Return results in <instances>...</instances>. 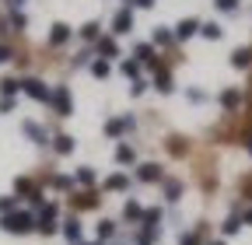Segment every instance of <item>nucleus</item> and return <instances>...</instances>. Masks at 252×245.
Returning <instances> with one entry per match:
<instances>
[{
  "label": "nucleus",
  "instance_id": "obj_23",
  "mask_svg": "<svg viewBox=\"0 0 252 245\" xmlns=\"http://www.w3.org/2000/svg\"><path fill=\"white\" fill-rule=\"evenodd\" d=\"M84 42H98L102 39V21H88V25H81V32H77Z\"/></svg>",
  "mask_w": 252,
  "mask_h": 245
},
{
  "label": "nucleus",
  "instance_id": "obj_40",
  "mask_svg": "<svg viewBox=\"0 0 252 245\" xmlns=\"http://www.w3.org/2000/svg\"><path fill=\"white\" fill-rule=\"evenodd\" d=\"M14 203H18V196H0V217L14 210Z\"/></svg>",
  "mask_w": 252,
  "mask_h": 245
},
{
  "label": "nucleus",
  "instance_id": "obj_25",
  "mask_svg": "<svg viewBox=\"0 0 252 245\" xmlns=\"http://www.w3.org/2000/svg\"><path fill=\"white\" fill-rule=\"evenodd\" d=\"M109 74H112V63H109V60H91V77L94 81H109Z\"/></svg>",
  "mask_w": 252,
  "mask_h": 245
},
{
  "label": "nucleus",
  "instance_id": "obj_8",
  "mask_svg": "<svg viewBox=\"0 0 252 245\" xmlns=\"http://www.w3.org/2000/svg\"><path fill=\"white\" fill-rule=\"evenodd\" d=\"M165 179V168L158 165V161H144L137 165V182H161Z\"/></svg>",
  "mask_w": 252,
  "mask_h": 245
},
{
  "label": "nucleus",
  "instance_id": "obj_4",
  "mask_svg": "<svg viewBox=\"0 0 252 245\" xmlns=\"http://www.w3.org/2000/svg\"><path fill=\"white\" fill-rule=\"evenodd\" d=\"M21 91L28 98H35V102H46V105H49V95H53V88L46 81H39V77H21Z\"/></svg>",
  "mask_w": 252,
  "mask_h": 245
},
{
  "label": "nucleus",
  "instance_id": "obj_24",
  "mask_svg": "<svg viewBox=\"0 0 252 245\" xmlns=\"http://www.w3.org/2000/svg\"><path fill=\"white\" fill-rule=\"evenodd\" d=\"M137 161V147L133 144H119L116 147V165H133Z\"/></svg>",
  "mask_w": 252,
  "mask_h": 245
},
{
  "label": "nucleus",
  "instance_id": "obj_48",
  "mask_svg": "<svg viewBox=\"0 0 252 245\" xmlns=\"http://www.w3.org/2000/svg\"><path fill=\"white\" fill-rule=\"evenodd\" d=\"M207 245H228V242H220V238H214V242H207Z\"/></svg>",
  "mask_w": 252,
  "mask_h": 245
},
{
  "label": "nucleus",
  "instance_id": "obj_38",
  "mask_svg": "<svg viewBox=\"0 0 252 245\" xmlns=\"http://www.w3.org/2000/svg\"><path fill=\"white\" fill-rule=\"evenodd\" d=\"M11 28H18V32H25V28H28V18H25L21 11H11Z\"/></svg>",
  "mask_w": 252,
  "mask_h": 245
},
{
  "label": "nucleus",
  "instance_id": "obj_20",
  "mask_svg": "<svg viewBox=\"0 0 252 245\" xmlns=\"http://www.w3.org/2000/svg\"><path fill=\"white\" fill-rule=\"evenodd\" d=\"M231 67H235V70H249V67H252V46H238V49L231 53Z\"/></svg>",
  "mask_w": 252,
  "mask_h": 245
},
{
  "label": "nucleus",
  "instance_id": "obj_33",
  "mask_svg": "<svg viewBox=\"0 0 252 245\" xmlns=\"http://www.w3.org/2000/svg\"><path fill=\"white\" fill-rule=\"evenodd\" d=\"M14 193L18 196H32V193H39V189H35V182H32V179H14Z\"/></svg>",
  "mask_w": 252,
  "mask_h": 245
},
{
  "label": "nucleus",
  "instance_id": "obj_12",
  "mask_svg": "<svg viewBox=\"0 0 252 245\" xmlns=\"http://www.w3.org/2000/svg\"><path fill=\"white\" fill-rule=\"evenodd\" d=\"M151 46H161V49H172V46H175V28H165V25H158L154 32H151Z\"/></svg>",
  "mask_w": 252,
  "mask_h": 245
},
{
  "label": "nucleus",
  "instance_id": "obj_3",
  "mask_svg": "<svg viewBox=\"0 0 252 245\" xmlns=\"http://www.w3.org/2000/svg\"><path fill=\"white\" fill-rule=\"evenodd\" d=\"M137 130V119L133 116H116V119H105V126H102V133L105 137H112V140H123L126 133H133Z\"/></svg>",
  "mask_w": 252,
  "mask_h": 245
},
{
  "label": "nucleus",
  "instance_id": "obj_41",
  "mask_svg": "<svg viewBox=\"0 0 252 245\" xmlns=\"http://www.w3.org/2000/svg\"><path fill=\"white\" fill-rule=\"evenodd\" d=\"M158 4V0H133V7H140V11H151Z\"/></svg>",
  "mask_w": 252,
  "mask_h": 245
},
{
  "label": "nucleus",
  "instance_id": "obj_26",
  "mask_svg": "<svg viewBox=\"0 0 252 245\" xmlns=\"http://www.w3.org/2000/svg\"><path fill=\"white\" fill-rule=\"evenodd\" d=\"M200 35H203V39H210V42H217V39H224V28H220L217 21H203Z\"/></svg>",
  "mask_w": 252,
  "mask_h": 245
},
{
  "label": "nucleus",
  "instance_id": "obj_11",
  "mask_svg": "<svg viewBox=\"0 0 252 245\" xmlns=\"http://www.w3.org/2000/svg\"><path fill=\"white\" fill-rule=\"evenodd\" d=\"M182 189H186V186H182L179 179H168V175L161 179V200H165V203H179V200H182Z\"/></svg>",
  "mask_w": 252,
  "mask_h": 245
},
{
  "label": "nucleus",
  "instance_id": "obj_49",
  "mask_svg": "<svg viewBox=\"0 0 252 245\" xmlns=\"http://www.w3.org/2000/svg\"><path fill=\"white\" fill-rule=\"evenodd\" d=\"M84 245H102V242H84Z\"/></svg>",
  "mask_w": 252,
  "mask_h": 245
},
{
  "label": "nucleus",
  "instance_id": "obj_37",
  "mask_svg": "<svg viewBox=\"0 0 252 245\" xmlns=\"http://www.w3.org/2000/svg\"><path fill=\"white\" fill-rule=\"evenodd\" d=\"M186 98L193 102V105H203V102H207V91H200V88H189V91H186Z\"/></svg>",
  "mask_w": 252,
  "mask_h": 245
},
{
  "label": "nucleus",
  "instance_id": "obj_35",
  "mask_svg": "<svg viewBox=\"0 0 252 245\" xmlns=\"http://www.w3.org/2000/svg\"><path fill=\"white\" fill-rule=\"evenodd\" d=\"M91 53H94V49H81V53L70 60V67H91Z\"/></svg>",
  "mask_w": 252,
  "mask_h": 245
},
{
  "label": "nucleus",
  "instance_id": "obj_17",
  "mask_svg": "<svg viewBox=\"0 0 252 245\" xmlns=\"http://www.w3.org/2000/svg\"><path fill=\"white\" fill-rule=\"evenodd\" d=\"M21 133H25V137H32V140H35L39 147H46V144H49L46 130L39 126V122H32V119H25V122H21Z\"/></svg>",
  "mask_w": 252,
  "mask_h": 245
},
{
  "label": "nucleus",
  "instance_id": "obj_31",
  "mask_svg": "<svg viewBox=\"0 0 252 245\" xmlns=\"http://www.w3.org/2000/svg\"><path fill=\"white\" fill-rule=\"evenodd\" d=\"M49 186L67 193V189H74V186H77V182H74V175H53V179H49Z\"/></svg>",
  "mask_w": 252,
  "mask_h": 245
},
{
  "label": "nucleus",
  "instance_id": "obj_39",
  "mask_svg": "<svg viewBox=\"0 0 252 245\" xmlns=\"http://www.w3.org/2000/svg\"><path fill=\"white\" fill-rule=\"evenodd\" d=\"M144 91H147V81H144V77H137V81H130V95H133V98H140V95H144Z\"/></svg>",
  "mask_w": 252,
  "mask_h": 245
},
{
  "label": "nucleus",
  "instance_id": "obj_10",
  "mask_svg": "<svg viewBox=\"0 0 252 245\" xmlns=\"http://www.w3.org/2000/svg\"><path fill=\"white\" fill-rule=\"evenodd\" d=\"M130 186H133V179L126 175V172H116V175H109V179L102 182V189H105V193H126Z\"/></svg>",
  "mask_w": 252,
  "mask_h": 245
},
{
  "label": "nucleus",
  "instance_id": "obj_45",
  "mask_svg": "<svg viewBox=\"0 0 252 245\" xmlns=\"http://www.w3.org/2000/svg\"><path fill=\"white\" fill-rule=\"evenodd\" d=\"M11 56H14V53H11L7 46H0V63H7V60H11Z\"/></svg>",
  "mask_w": 252,
  "mask_h": 245
},
{
  "label": "nucleus",
  "instance_id": "obj_16",
  "mask_svg": "<svg viewBox=\"0 0 252 245\" xmlns=\"http://www.w3.org/2000/svg\"><path fill=\"white\" fill-rule=\"evenodd\" d=\"M94 49H98L102 60H119V42H116V35H102Z\"/></svg>",
  "mask_w": 252,
  "mask_h": 245
},
{
  "label": "nucleus",
  "instance_id": "obj_28",
  "mask_svg": "<svg viewBox=\"0 0 252 245\" xmlns=\"http://www.w3.org/2000/svg\"><path fill=\"white\" fill-rule=\"evenodd\" d=\"M18 91H21V81L18 77H4V81H0V95H4V98H14Z\"/></svg>",
  "mask_w": 252,
  "mask_h": 245
},
{
  "label": "nucleus",
  "instance_id": "obj_43",
  "mask_svg": "<svg viewBox=\"0 0 252 245\" xmlns=\"http://www.w3.org/2000/svg\"><path fill=\"white\" fill-rule=\"evenodd\" d=\"M0 112H14V98H0Z\"/></svg>",
  "mask_w": 252,
  "mask_h": 245
},
{
  "label": "nucleus",
  "instance_id": "obj_32",
  "mask_svg": "<svg viewBox=\"0 0 252 245\" xmlns=\"http://www.w3.org/2000/svg\"><path fill=\"white\" fill-rule=\"evenodd\" d=\"M220 231H224L228 238H231V235H238V231H242V214H231V217L220 224Z\"/></svg>",
  "mask_w": 252,
  "mask_h": 245
},
{
  "label": "nucleus",
  "instance_id": "obj_36",
  "mask_svg": "<svg viewBox=\"0 0 252 245\" xmlns=\"http://www.w3.org/2000/svg\"><path fill=\"white\" fill-rule=\"evenodd\" d=\"M214 7H217L220 14H235V11H238V0H214Z\"/></svg>",
  "mask_w": 252,
  "mask_h": 245
},
{
  "label": "nucleus",
  "instance_id": "obj_9",
  "mask_svg": "<svg viewBox=\"0 0 252 245\" xmlns=\"http://www.w3.org/2000/svg\"><path fill=\"white\" fill-rule=\"evenodd\" d=\"M70 203H74V210H94L102 200H98V193H94V189H77V193L70 196Z\"/></svg>",
  "mask_w": 252,
  "mask_h": 245
},
{
  "label": "nucleus",
  "instance_id": "obj_7",
  "mask_svg": "<svg viewBox=\"0 0 252 245\" xmlns=\"http://www.w3.org/2000/svg\"><path fill=\"white\" fill-rule=\"evenodd\" d=\"M133 32V7H123L112 18V35H130Z\"/></svg>",
  "mask_w": 252,
  "mask_h": 245
},
{
  "label": "nucleus",
  "instance_id": "obj_19",
  "mask_svg": "<svg viewBox=\"0 0 252 245\" xmlns=\"http://www.w3.org/2000/svg\"><path fill=\"white\" fill-rule=\"evenodd\" d=\"M144 214H147V210H144L137 200H126V207H123V221H126V224H140Z\"/></svg>",
  "mask_w": 252,
  "mask_h": 245
},
{
  "label": "nucleus",
  "instance_id": "obj_13",
  "mask_svg": "<svg viewBox=\"0 0 252 245\" xmlns=\"http://www.w3.org/2000/svg\"><path fill=\"white\" fill-rule=\"evenodd\" d=\"M60 228H63V238H67L70 245H84V231H81V221L77 217H67Z\"/></svg>",
  "mask_w": 252,
  "mask_h": 245
},
{
  "label": "nucleus",
  "instance_id": "obj_22",
  "mask_svg": "<svg viewBox=\"0 0 252 245\" xmlns=\"http://www.w3.org/2000/svg\"><path fill=\"white\" fill-rule=\"evenodd\" d=\"M74 182H77V186H84V189H91L94 182H98V175H94V168H91V165H81V168L74 172Z\"/></svg>",
  "mask_w": 252,
  "mask_h": 245
},
{
  "label": "nucleus",
  "instance_id": "obj_47",
  "mask_svg": "<svg viewBox=\"0 0 252 245\" xmlns=\"http://www.w3.org/2000/svg\"><path fill=\"white\" fill-rule=\"evenodd\" d=\"M7 4H11V11H21V4H25V0H7Z\"/></svg>",
  "mask_w": 252,
  "mask_h": 245
},
{
  "label": "nucleus",
  "instance_id": "obj_14",
  "mask_svg": "<svg viewBox=\"0 0 252 245\" xmlns=\"http://www.w3.org/2000/svg\"><path fill=\"white\" fill-rule=\"evenodd\" d=\"M70 35H74V28L63 25V21H56V25L49 28V46L56 49V46H63V42H70Z\"/></svg>",
  "mask_w": 252,
  "mask_h": 245
},
{
  "label": "nucleus",
  "instance_id": "obj_21",
  "mask_svg": "<svg viewBox=\"0 0 252 245\" xmlns=\"http://www.w3.org/2000/svg\"><path fill=\"white\" fill-rule=\"evenodd\" d=\"M74 147H77V140L70 133H56L53 137V151H56V154H74Z\"/></svg>",
  "mask_w": 252,
  "mask_h": 245
},
{
  "label": "nucleus",
  "instance_id": "obj_44",
  "mask_svg": "<svg viewBox=\"0 0 252 245\" xmlns=\"http://www.w3.org/2000/svg\"><path fill=\"white\" fill-rule=\"evenodd\" d=\"M242 193H245V196H252V175H249V179H242Z\"/></svg>",
  "mask_w": 252,
  "mask_h": 245
},
{
  "label": "nucleus",
  "instance_id": "obj_5",
  "mask_svg": "<svg viewBox=\"0 0 252 245\" xmlns=\"http://www.w3.org/2000/svg\"><path fill=\"white\" fill-rule=\"evenodd\" d=\"M140 235H147L151 242L161 238V207H151L144 214V221H140Z\"/></svg>",
  "mask_w": 252,
  "mask_h": 245
},
{
  "label": "nucleus",
  "instance_id": "obj_34",
  "mask_svg": "<svg viewBox=\"0 0 252 245\" xmlns=\"http://www.w3.org/2000/svg\"><path fill=\"white\" fill-rule=\"evenodd\" d=\"M168 154H172V158H186V140H182V137H172V140H168Z\"/></svg>",
  "mask_w": 252,
  "mask_h": 245
},
{
  "label": "nucleus",
  "instance_id": "obj_18",
  "mask_svg": "<svg viewBox=\"0 0 252 245\" xmlns=\"http://www.w3.org/2000/svg\"><path fill=\"white\" fill-rule=\"evenodd\" d=\"M154 91H161V95H172L175 91V81H172V70L168 67H161L154 74Z\"/></svg>",
  "mask_w": 252,
  "mask_h": 245
},
{
  "label": "nucleus",
  "instance_id": "obj_27",
  "mask_svg": "<svg viewBox=\"0 0 252 245\" xmlns=\"http://www.w3.org/2000/svg\"><path fill=\"white\" fill-rule=\"evenodd\" d=\"M203 238H207V228L200 224V228H193V231H186L179 245H203Z\"/></svg>",
  "mask_w": 252,
  "mask_h": 245
},
{
  "label": "nucleus",
  "instance_id": "obj_30",
  "mask_svg": "<svg viewBox=\"0 0 252 245\" xmlns=\"http://www.w3.org/2000/svg\"><path fill=\"white\" fill-rule=\"evenodd\" d=\"M119 70H123V77H130V81H137V77H140V63H137L133 56H130V60H123Z\"/></svg>",
  "mask_w": 252,
  "mask_h": 245
},
{
  "label": "nucleus",
  "instance_id": "obj_42",
  "mask_svg": "<svg viewBox=\"0 0 252 245\" xmlns=\"http://www.w3.org/2000/svg\"><path fill=\"white\" fill-rule=\"evenodd\" d=\"M133 245H154L147 235H140V231H133Z\"/></svg>",
  "mask_w": 252,
  "mask_h": 245
},
{
  "label": "nucleus",
  "instance_id": "obj_6",
  "mask_svg": "<svg viewBox=\"0 0 252 245\" xmlns=\"http://www.w3.org/2000/svg\"><path fill=\"white\" fill-rule=\"evenodd\" d=\"M200 28H203L200 18H182V21L175 25V42H189L193 35H200Z\"/></svg>",
  "mask_w": 252,
  "mask_h": 245
},
{
  "label": "nucleus",
  "instance_id": "obj_15",
  "mask_svg": "<svg viewBox=\"0 0 252 245\" xmlns=\"http://www.w3.org/2000/svg\"><path fill=\"white\" fill-rule=\"evenodd\" d=\"M242 98H245V95H242V88H224V91H220V98H217V102H220V109L235 112V109L242 105Z\"/></svg>",
  "mask_w": 252,
  "mask_h": 245
},
{
  "label": "nucleus",
  "instance_id": "obj_29",
  "mask_svg": "<svg viewBox=\"0 0 252 245\" xmlns=\"http://www.w3.org/2000/svg\"><path fill=\"white\" fill-rule=\"evenodd\" d=\"M94 231H98V242L105 245V242H109V238L116 235V221H109V217H102V221H98V228H94Z\"/></svg>",
  "mask_w": 252,
  "mask_h": 245
},
{
  "label": "nucleus",
  "instance_id": "obj_1",
  "mask_svg": "<svg viewBox=\"0 0 252 245\" xmlns=\"http://www.w3.org/2000/svg\"><path fill=\"white\" fill-rule=\"evenodd\" d=\"M0 228L7 235H28V231H35V217L28 210H11V214L0 217Z\"/></svg>",
  "mask_w": 252,
  "mask_h": 245
},
{
  "label": "nucleus",
  "instance_id": "obj_2",
  "mask_svg": "<svg viewBox=\"0 0 252 245\" xmlns=\"http://www.w3.org/2000/svg\"><path fill=\"white\" fill-rule=\"evenodd\" d=\"M49 109L60 116V119H67L74 112V102H70V88L67 84H56L53 88V95H49Z\"/></svg>",
  "mask_w": 252,
  "mask_h": 245
},
{
  "label": "nucleus",
  "instance_id": "obj_46",
  "mask_svg": "<svg viewBox=\"0 0 252 245\" xmlns=\"http://www.w3.org/2000/svg\"><path fill=\"white\" fill-rule=\"evenodd\" d=\"M242 224H252V207H249V210H242Z\"/></svg>",
  "mask_w": 252,
  "mask_h": 245
}]
</instances>
